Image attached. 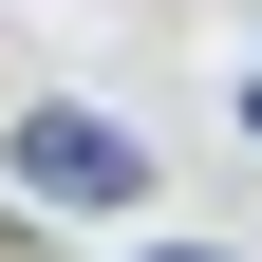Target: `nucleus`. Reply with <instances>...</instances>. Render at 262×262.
Instances as JSON below:
<instances>
[{
  "label": "nucleus",
  "mask_w": 262,
  "mask_h": 262,
  "mask_svg": "<svg viewBox=\"0 0 262 262\" xmlns=\"http://www.w3.org/2000/svg\"><path fill=\"white\" fill-rule=\"evenodd\" d=\"M0 169H19V206L113 225V206H150V131H131V113H75V94H38V113H0Z\"/></svg>",
  "instance_id": "f257e3e1"
},
{
  "label": "nucleus",
  "mask_w": 262,
  "mask_h": 262,
  "mask_svg": "<svg viewBox=\"0 0 262 262\" xmlns=\"http://www.w3.org/2000/svg\"><path fill=\"white\" fill-rule=\"evenodd\" d=\"M150 262H225V244H150Z\"/></svg>",
  "instance_id": "f03ea898"
},
{
  "label": "nucleus",
  "mask_w": 262,
  "mask_h": 262,
  "mask_svg": "<svg viewBox=\"0 0 262 262\" xmlns=\"http://www.w3.org/2000/svg\"><path fill=\"white\" fill-rule=\"evenodd\" d=\"M244 131H262V75H244Z\"/></svg>",
  "instance_id": "7ed1b4c3"
}]
</instances>
